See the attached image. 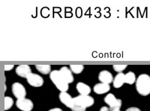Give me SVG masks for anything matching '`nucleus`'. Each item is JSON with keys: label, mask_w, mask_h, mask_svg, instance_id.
Listing matches in <instances>:
<instances>
[{"label": "nucleus", "mask_w": 150, "mask_h": 111, "mask_svg": "<svg viewBox=\"0 0 150 111\" xmlns=\"http://www.w3.org/2000/svg\"><path fill=\"white\" fill-rule=\"evenodd\" d=\"M12 92L18 100L24 98L27 95L25 87L23 85L19 82H15L12 85Z\"/></svg>", "instance_id": "39448f33"}, {"label": "nucleus", "mask_w": 150, "mask_h": 111, "mask_svg": "<svg viewBox=\"0 0 150 111\" xmlns=\"http://www.w3.org/2000/svg\"><path fill=\"white\" fill-rule=\"evenodd\" d=\"M74 102L83 106L85 108H88L93 105L95 100L93 97L89 95H79L74 98Z\"/></svg>", "instance_id": "20e7f679"}, {"label": "nucleus", "mask_w": 150, "mask_h": 111, "mask_svg": "<svg viewBox=\"0 0 150 111\" xmlns=\"http://www.w3.org/2000/svg\"><path fill=\"white\" fill-rule=\"evenodd\" d=\"M110 90V84H104V83H98L96 84L93 87L94 93L97 94H104Z\"/></svg>", "instance_id": "f8f14e48"}, {"label": "nucleus", "mask_w": 150, "mask_h": 111, "mask_svg": "<svg viewBox=\"0 0 150 111\" xmlns=\"http://www.w3.org/2000/svg\"><path fill=\"white\" fill-rule=\"evenodd\" d=\"M137 78L135 74L132 72V71H129V72L125 74V81L126 84L129 85H132L136 82Z\"/></svg>", "instance_id": "dca6fc26"}, {"label": "nucleus", "mask_w": 150, "mask_h": 111, "mask_svg": "<svg viewBox=\"0 0 150 111\" xmlns=\"http://www.w3.org/2000/svg\"><path fill=\"white\" fill-rule=\"evenodd\" d=\"M16 105L22 111H31L34 108V103L32 101L26 98L18 99L16 101Z\"/></svg>", "instance_id": "0eeeda50"}, {"label": "nucleus", "mask_w": 150, "mask_h": 111, "mask_svg": "<svg viewBox=\"0 0 150 111\" xmlns=\"http://www.w3.org/2000/svg\"><path fill=\"white\" fill-rule=\"evenodd\" d=\"M111 111H120V110H111Z\"/></svg>", "instance_id": "393cba45"}, {"label": "nucleus", "mask_w": 150, "mask_h": 111, "mask_svg": "<svg viewBox=\"0 0 150 111\" xmlns=\"http://www.w3.org/2000/svg\"><path fill=\"white\" fill-rule=\"evenodd\" d=\"M76 89L80 95H89L92 89L91 87L85 83L83 82H78L76 85Z\"/></svg>", "instance_id": "ddd939ff"}, {"label": "nucleus", "mask_w": 150, "mask_h": 111, "mask_svg": "<svg viewBox=\"0 0 150 111\" xmlns=\"http://www.w3.org/2000/svg\"><path fill=\"white\" fill-rule=\"evenodd\" d=\"M39 72L43 74H50L51 71V66L49 64H38L35 66Z\"/></svg>", "instance_id": "2eb2a0df"}, {"label": "nucleus", "mask_w": 150, "mask_h": 111, "mask_svg": "<svg viewBox=\"0 0 150 111\" xmlns=\"http://www.w3.org/2000/svg\"><path fill=\"white\" fill-rule=\"evenodd\" d=\"M104 102L110 107V110H120L122 106V101L120 99L116 98L113 94L109 93L104 98Z\"/></svg>", "instance_id": "7ed1b4c3"}, {"label": "nucleus", "mask_w": 150, "mask_h": 111, "mask_svg": "<svg viewBox=\"0 0 150 111\" xmlns=\"http://www.w3.org/2000/svg\"><path fill=\"white\" fill-rule=\"evenodd\" d=\"M127 67H128V65L126 64H115L113 66V69L116 72L120 73H122V71H125Z\"/></svg>", "instance_id": "6ab92c4d"}, {"label": "nucleus", "mask_w": 150, "mask_h": 111, "mask_svg": "<svg viewBox=\"0 0 150 111\" xmlns=\"http://www.w3.org/2000/svg\"><path fill=\"white\" fill-rule=\"evenodd\" d=\"M14 67V65L13 64H6L4 66V70L5 71H11Z\"/></svg>", "instance_id": "412c9836"}, {"label": "nucleus", "mask_w": 150, "mask_h": 111, "mask_svg": "<svg viewBox=\"0 0 150 111\" xmlns=\"http://www.w3.org/2000/svg\"><path fill=\"white\" fill-rule=\"evenodd\" d=\"M126 111H141V110L137 108V107H129L128 109H127Z\"/></svg>", "instance_id": "4be33fe9"}, {"label": "nucleus", "mask_w": 150, "mask_h": 111, "mask_svg": "<svg viewBox=\"0 0 150 111\" xmlns=\"http://www.w3.org/2000/svg\"><path fill=\"white\" fill-rule=\"evenodd\" d=\"M59 98L61 102L63 103L64 105H66L68 108L71 109L74 105V98L71 96L70 94L67 92H61L59 94Z\"/></svg>", "instance_id": "1a4fd4ad"}, {"label": "nucleus", "mask_w": 150, "mask_h": 111, "mask_svg": "<svg viewBox=\"0 0 150 111\" xmlns=\"http://www.w3.org/2000/svg\"><path fill=\"white\" fill-rule=\"evenodd\" d=\"M16 73L18 74V76L27 78L28 75L32 73V70L28 65L21 64L16 67Z\"/></svg>", "instance_id": "6e6552de"}, {"label": "nucleus", "mask_w": 150, "mask_h": 111, "mask_svg": "<svg viewBox=\"0 0 150 111\" xmlns=\"http://www.w3.org/2000/svg\"><path fill=\"white\" fill-rule=\"evenodd\" d=\"M48 111H63V110H62L60 108H58V107H55V108H53V109H50Z\"/></svg>", "instance_id": "b1692460"}, {"label": "nucleus", "mask_w": 150, "mask_h": 111, "mask_svg": "<svg viewBox=\"0 0 150 111\" xmlns=\"http://www.w3.org/2000/svg\"><path fill=\"white\" fill-rule=\"evenodd\" d=\"M125 74L122 73H118L116 75L113 81V86L116 89H119L123 86L124 84L125 83Z\"/></svg>", "instance_id": "4468645a"}, {"label": "nucleus", "mask_w": 150, "mask_h": 111, "mask_svg": "<svg viewBox=\"0 0 150 111\" xmlns=\"http://www.w3.org/2000/svg\"><path fill=\"white\" fill-rule=\"evenodd\" d=\"M71 109L73 111H85L86 108H85V107H84L82 105H79V104L74 102V105L72 107H71Z\"/></svg>", "instance_id": "aec40b11"}, {"label": "nucleus", "mask_w": 150, "mask_h": 111, "mask_svg": "<svg viewBox=\"0 0 150 111\" xmlns=\"http://www.w3.org/2000/svg\"><path fill=\"white\" fill-rule=\"evenodd\" d=\"M98 78L101 83L107 84H110L111 83H112L114 79L112 74L109 71L107 70L101 71L99 74Z\"/></svg>", "instance_id": "9d476101"}, {"label": "nucleus", "mask_w": 150, "mask_h": 111, "mask_svg": "<svg viewBox=\"0 0 150 111\" xmlns=\"http://www.w3.org/2000/svg\"><path fill=\"white\" fill-rule=\"evenodd\" d=\"M59 71L61 74L63 75V77H64L65 80L67 81V83L68 84L72 83L74 81V75L70 68H68L67 66H63L61 67Z\"/></svg>", "instance_id": "9b49d317"}, {"label": "nucleus", "mask_w": 150, "mask_h": 111, "mask_svg": "<svg viewBox=\"0 0 150 111\" xmlns=\"http://www.w3.org/2000/svg\"><path fill=\"white\" fill-rule=\"evenodd\" d=\"M14 105V100L11 96H5L4 98V109L7 110L12 108Z\"/></svg>", "instance_id": "a211bd4d"}, {"label": "nucleus", "mask_w": 150, "mask_h": 111, "mask_svg": "<svg viewBox=\"0 0 150 111\" xmlns=\"http://www.w3.org/2000/svg\"><path fill=\"white\" fill-rule=\"evenodd\" d=\"M137 91L141 96H146L150 94V76L148 74H141L137 78L135 82Z\"/></svg>", "instance_id": "f257e3e1"}, {"label": "nucleus", "mask_w": 150, "mask_h": 111, "mask_svg": "<svg viewBox=\"0 0 150 111\" xmlns=\"http://www.w3.org/2000/svg\"><path fill=\"white\" fill-rule=\"evenodd\" d=\"M27 81L30 86L34 87H40L43 86L44 79L40 74L32 73L27 77Z\"/></svg>", "instance_id": "423d86ee"}, {"label": "nucleus", "mask_w": 150, "mask_h": 111, "mask_svg": "<svg viewBox=\"0 0 150 111\" xmlns=\"http://www.w3.org/2000/svg\"><path fill=\"white\" fill-rule=\"evenodd\" d=\"M99 111H110V109L108 108V107L104 106V107H101Z\"/></svg>", "instance_id": "5701e85b"}, {"label": "nucleus", "mask_w": 150, "mask_h": 111, "mask_svg": "<svg viewBox=\"0 0 150 111\" xmlns=\"http://www.w3.org/2000/svg\"><path fill=\"white\" fill-rule=\"evenodd\" d=\"M70 69L73 73L78 74L83 72L84 66L82 64H71L70 66Z\"/></svg>", "instance_id": "f3484780"}, {"label": "nucleus", "mask_w": 150, "mask_h": 111, "mask_svg": "<svg viewBox=\"0 0 150 111\" xmlns=\"http://www.w3.org/2000/svg\"><path fill=\"white\" fill-rule=\"evenodd\" d=\"M50 78L58 90L61 92H67L69 89V85L65 80L59 70L52 71L50 74Z\"/></svg>", "instance_id": "f03ea898"}]
</instances>
